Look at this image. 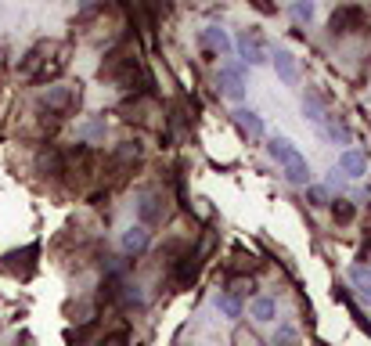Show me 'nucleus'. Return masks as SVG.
<instances>
[{"mask_svg":"<svg viewBox=\"0 0 371 346\" xmlns=\"http://www.w3.org/2000/svg\"><path fill=\"white\" fill-rule=\"evenodd\" d=\"M137 216H141V227H159L170 216V199L163 187H144L137 195Z\"/></svg>","mask_w":371,"mask_h":346,"instance_id":"1","label":"nucleus"},{"mask_svg":"<svg viewBox=\"0 0 371 346\" xmlns=\"http://www.w3.org/2000/svg\"><path fill=\"white\" fill-rule=\"evenodd\" d=\"M40 105L47 108V112H58V116L72 112V108L79 105V83H51L43 90Z\"/></svg>","mask_w":371,"mask_h":346,"instance_id":"2","label":"nucleus"},{"mask_svg":"<svg viewBox=\"0 0 371 346\" xmlns=\"http://www.w3.org/2000/svg\"><path fill=\"white\" fill-rule=\"evenodd\" d=\"M234 47H238V54H241V61H249V65H263L267 61V47H263V37L256 33V29H245L238 40H234Z\"/></svg>","mask_w":371,"mask_h":346,"instance_id":"3","label":"nucleus"},{"mask_svg":"<svg viewBox=\"0 0 371 346\" xmlns=\"http://www.w3.org/2000/svg\"><path fill=\"white\" fill-rule=\"evenodd\" d=\"M217 83L223 90V98H231V101L245 98V72H241V65H220Z\"/></svg>","mask_w":371,"mask_h":346,"instance_id":"4","label":"nucleus"},{"mask_svg":"<svg viewBox=\"0 0 371 346\" xmlns=\"http://www.w3.org/2000/svg\"><path fill=\"white\" fill-rule=\"evenodd\" d=\"M202 43H205L209 58H228V54L234 51V40L223 33L220 26H205V29H202Z\"/></svg>","mask_w":371,"mask_h":346,"instance_id":"5","label":"nucleus"},{"mask_svg":"<svg viewBox=\"0 0 371 346\" xmlns=\"http://www.w3.org/2000/svg\"><path fill=\"white\" fill-rule=\"evenodd\" d=\"M361 19H364V11H361V8H335V11H332V19H328L332 37H346V33H353V29L361 26Z\"/></svg>","mask_w":371,"mask_h":346,"instance_id":"6","label":"nucleus"},{"mask_svg":"<svg viewBox=\"0 0 371 346\" xmlns=\"http://www.w3.org/2000/svg\"><path fill=\"white\" fill-rule=\"evenodd\" d=\"M199 267H202V260H199L195 253H184L181 260H173V263H170V271H173V281H177V285H181V289H188L191 281L199 278Z\"/></svg>","mask_w":371,"mask_h":346,"instance_id":"7","label":"nucleus"},{"mask_svg":"<svg viewBox=\"0 0 371 346\" xmlns=\"http://www.w3.org/2000/svg\"><path fill=\"white\" fill-rule=\"evenodd\" d=\"M148 242H152V231L148 227H126L123 231V256H141L144 249H148Z\"/></svg>","mask_w":371,"mask_h":346,"instance_id":"8","label":"nucleus"},{"mask_svg":"<svg viewBox=\"0 0 371 346\" xmlns=\"http://www.w3.org/2000/svg\"><path fill=\"white\" fill-rule=\"evenodd\" d=\"M47 51H51V43H37L33 51H29V54L19 61V76H22V80H37V72L43 69V61H47V58H43Z\"/></svg>","mask_w":371,"mask_h":346,"instance_id":"9","label":"nucleus"},{"mask_svg":"<svg viewBox=\"0 0 371 346\" xmlns=\"http://www.w3.org/2000/svg\"><path fill=\"white\" fill-rule=\"evenodd\" d=\"M37 166H40V173H51V177H58V173H66V152L54 148V145H47L37 155Z\"/></svg>","mask_w":371,"mask_h":346,"instance_id":"10","label":"nucleus"},{"mask_svg":"<svg viewBox=\"0 0 371 346\" xmlns=\"http://www.w3.org/2000/svg\"><path fill=\"white\" fill-rule=\"evenodd\" d=\"M364 170H368V155L357 152V148H350L339 155V173L343 177H364Z\"/></svg>","mask_w":371,"mask_h":346,"instance_id":"11","label":"nucleus"},{"mask_svg":"<svg viewBox=\"0 0 371 346\" xmlns=\"http://www.w3.org/2000/svg\"><path fill=\"white\" fill-rule=\"evenodd\" d=\"M303 116L317 123V127H325V119H328V108H325V98H321L317 90H306L303 94Z\"/></svg>","mask_w":371,"mask_h":346,"instance_id":"12","label":"nucleus"},{"mask_svg":"<svg viewBox=\"0 0 371 346\" xmlns=\"http://www.w3.org/2000/svg\"><path fill=\"white\" fill-rule=\"evenodd\" d=\"M33 256H37V245L22 249V253H11V256H8V271L19 274V278H29V274H33V267H37Z\"/></svg>","mask_w":371,"mask_h":346,"instance_id":"13","label":"nucleus"},{"mask_svg":"<svg viewBox=\"0 0 371 346\" xmlns=\"http://www.w3.org/2000/svg\"><path fill=\"white\" fill-rule=\"evenodd\" d=\"M285 181L296 184V187H310V163H306L303 155H296L292 163H285Z\"/></svg>","mask_w":371,"mask_h":346,"instance_id":"14","label":"nucleus"},{"mask_svg":"<svg viewBox=\"0 0 371 346\" xmlns=\"http://www.w3.org/2000/svg\"><path fill=\"white\" fill-rule=\"evenodd\" d=\"M274 69H278V76H281L285 83H296V80H299L296 58H292V51H285V47H278V51H274Z\"/></svg>","mask_w":371,"mask_h":346,"instance_id":"15","label":"nucleus"},{"mask_svg":"<svg viewBox=\"0 0 371 346\" xmlns=\"http://www.w3.org/2000/svg\"><path fill=\"white\" fill-rule=\"evenodd\" d=\"M234 123H238V130L241 134H249V137H263V119L252 112V108H238L234 112Z\"/></svg>","mask_w":371,"mask_h":346,"instance_id":"16","label":"nucleus"},{"mask_svg":"<svg viewBox=\"0 0 371 346\" xmlns=\"http://www.w3.org/2000/svg\"><path fill=\"white\" fill-rule=\"evenodd\" d=\"M137 159H141V145H137V141H119V148L112 152V166H116V170H126Z\"/></svg>","mask_w":371,"mask_h":346,"instance_id":"17","label":"nucleus"},{"mask_svg":"<svg viewBox=\"0 0 371 346\" xmlns=\"http://www.w3.org/2000/svg\"><path fill=\"white\" fill-rule=\"evenodd\" d=\"M76 137L83 141V145L101 141V137H105V116H94V119H87V123H79V127H76Z\"/></svg>","mask_w":371,"mask_h":346,"instance_id":"18","label":"nucleus"},{"mask_svg":"<svg viewBox=\"0 0 371 346\" xmlns=\"http://www.w3.org/2000/svg\"><path fill=\"white\" fill-rule=\"evenodd\" d=\"M267 152H270L281 166H285V163H292L296 155H299V152H296V145H292L288 137H270V141H267Z\"/></svg>","mask_w":371,"mask_h":346,"instance_id":"19","label":"nucleus"},{"mask_svg":"<svg viewBox=\"0 0 371 346\" xmlns=\"http://www.w3.org/2000/svg\"><path fill=\"white\" fill-rule=\"evenodd\" d=\"M249 314H252V321L267 325V321H274V314H278V303H274L270 296H256V300L249 303Z\"/></svg>","mask_w":371,"mask_h":346,"instance_id":"20","label":"nucleus"},{"mask_svg":"<svg viewBox=\"0 0 371 346\" xmlns=\"http://www.w3.org/2000/svg\"><path fill=\"white\" fill-rule=\"evenodd\" d=\"M350 281H353V285H357V292L364 296V303H371V267L353 263V267H350Z\"/></svg>","mask_w":371,"mask_h":346,"instance_id":"21","label":"nucleus"},{"mask_svg":"<svg viewBox=\"0 0 371 346\" xmlns=\"http://www.w3.org/2000/svg\"><path fill=\"white\" fill-rule=\"evenodd\" d=\"M217 310L223 314V318H241V300H238V296H231V292H220L217 296Z\"/></svg>","mask_w":371,"mask_h":346,"instance_id":"22","label":"nucleus"},{"mask_svg":"<svg viewBox=\"0 0 371 346\" xmlns=\"http://www.w3.org/2000/svg\"><path fill=\"white\" fill-rule=\"evenodd\" d=\"M325 134H328L332 141H339V145H346V141H350V127H346L343 119H335V116L325 119Z\"/></svg>","mask_w":371,"mask_h":346,"instance_id":"23","label":"nucleus"},{"mask_svg":"<svg viewBox=\"0 0 371 346\" xmlns=\"http://www.w3.org/2000/svg\"><path fill=\"white\" fill-rule=\"evenodd\" d=\"M332 216H335V224H350V220L357 216V210H353V202H346V199H339L335 206H332Z\"/></svg>","mask_w":371,"mask_h":346,"instance_id":"24","label":"nucleus"},{"mask_svg":"<svg viewBox=\"0 0 371 346\" xmlns=\"http://www.w3.org/2000/svg\"><path fill=\"white\" fill-rule=\"evenodd\" d=\"M274 346H296V328L292 325H281L274 332Z\"/></svg>","mask_w":371,"mask_h":346,"instance_id":"25","label":"nucleus"},{"mask_svg":"<svg viewBox=\"0 0 371 346\" xmlns=\"http://www.w3.org/2000/svg\"><path fill=\"white\" fill-rule=\"evenodd\" d=\"M306 202H310V206H328V192L325 187H306Z\"/></svg>","mask_w":371,"mask_h":346,"instance_id":"26","label":"nucleus"},{"mask_svg":"<svg viewBox=\"0 0 371 346\" xmlns=\"http://www.w3.org/2000/svg\"><path fill=\"white\" fill-rule=\"evenodd\" d=\"M288 11H292L296 22H310V19H314V4H292Z\"/></svg>","mask_w":371,"mask_h":346,"instance_id":"27","label":"nucleus"}]
</instances>
